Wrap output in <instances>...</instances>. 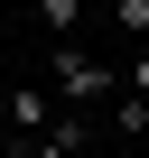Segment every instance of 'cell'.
Wrapping results in <instances>:
<instances>
[{"mask_svg":"<svg viewBox=\"0 0 149 158\" xmlns=\"http://www.w3.org/2000/svg\"><path fill=\"white\" fill-rule=\"evenodd\" d=\"M74 158H103V149H74Z\"/></svg>","mask_w":149,"mask_h":158,"instance_id":"obj_7","label":"cell"},{"mask_svg":"<svg viewBox=\"0 0 149 158\" xmlns=\"http://www.w3.org/2000/svg\"><path fill=\"white\" fill-rule=\"evenodd\" d=\"M121 93H149V47H130V65H121Z\"/></svg>","mask_w":149,"mask_h":158,"instance_id":"obj_6","label":"cell"},{"mask_svg":"<svg viewBox=\"0 0 149 158\" xmlns=\"http://www.w3.org/2000/svg\"><path fill=\"white\" fill-rule=\"evenodd\" d=\"M112 28H121V47H149V0H112V10H103Z\"/></svg>","mask_w":149,"mask_h":158,"instance_id":"obj_4","label":"cell"},{"mask_svg":"<svg viewBox=\"0 0 149 158\" xmlns=\"http://www.w3.org/2000/svg\"><path fill=\"white\" fill-rule=\"evenodd\" d=\"M0 112H10V130H19V139H47L65 102H56L47 84H0Z\"/></svg>","mask_w":149,"mask_h":158,"instance_id":"obj_2","label":"cell"},{"mask_svg":"<svg viewBox=\"0 0 149 158\" xmlns=\"http://www.w3.org/2000/svg\"><path fill=\"white\" fill-rule=\"evenodd\" d=\"M140 130H149V93H121L112 102V139H140Z\"/></svg>","mask_w":149,"mask_h":158,"instance_id":"obj_5","label":"cell"},{"mask_svg":"<svg viewBox=\"0 0 149 158\" xmlns=\"http://www.w3.org/2000/svg\"><path fill=\"white\" fill-rule=\"evenodd\" d=\"M47 93H56L65 112H112V102H121V65L93 56L84 37H65V47H47Z\"/></svg>","mask_w":149,"mask_h":158,"instance_id":"obj_1","label":"cell"},{"mask_svg":"<svg viewBox=\"0 0 149 158\" xmlns=\"http://www.w3.org/2000/svg\"><path fill=\"white\" fill-rule=\"evenodd\" d=\"M28 10H37L47 47H65V37H74V19H84V0H28Z\"/></svg>","mask_w":149,"mask_h":158,"instance_id":"obj_3","label":"cell"}]
</instances>
